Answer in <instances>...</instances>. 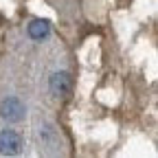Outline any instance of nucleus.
Instances as JSON below:
<instances>
[{"label": "nucleus", "instance_id": "1", "mask_svg": "<svg viewBox=\"0 0 158 158\" xmlns=\"http://www.w3.org/2000/svg\"><path fill=\"white\" fill-rule=\"evenodd\" d=\"M40 141H42V147H46L48 154L62 152V136H59V132L51 123H42V127H40Z\"/></svg>", "mask_w": 158, "mask_h": 158}, {"label": "nucleus", "instance_id": "2", "mask_svg": "<svg viewBox=\"0 0 158 158\" xmlns=\"http://www.w3.org/2000/svg\"><path fill=\"white\" fill-rule=\"evenodd\" d=\"M0 116L9 123H18L22 121L24 116V103L20 101L18 97H7L2 103H0Z\"/></svg>", "mask_w": 158, "mask_h": 158}, {"label": "nucleus", "instance_id": "3", "mask_svg": "<svg viewBox=\"0 0 158 158\" xmlns=\"http://www.w3.org/2000/svg\"><path fill=\"white\" fill-rule=\"evenodd\" d=\"M22 149V138L15 130H2L0 132V154L2 156H15Z\"/></svg>", "mask_w": 158, "mask_h": 158}, {"label": "nucleus", "instance_id": "4", "mask_svg": "<svg viewBox=\"0 0 158 158\" xmlns=\"http://www.w3.org/2000/svg\"><path fill=\"white\" fill-rule=\"evenodd\" d=\"M70 86H73L70 75L64 73V70L62 73H53L51 79H48V88H51V94L53 97H66L70 92Z\"/></svg>", "mask_w": 158, "mask_h": 158}, {"label": "nucleus", "instance_id": "5", "mask_svg": "<svg viewBox=\"0 0 158 158\" xmlns=\"http://www.w3.org/2000/svg\"><path fill=\"white\" fill-rule=\"evenodd\" d=\"M48 33H51V24L46 22V20H33V22L29 24V35L33 40H44Z\"/></svg>", "mask_w": 158, "mask_h": 158}]
</instances>
